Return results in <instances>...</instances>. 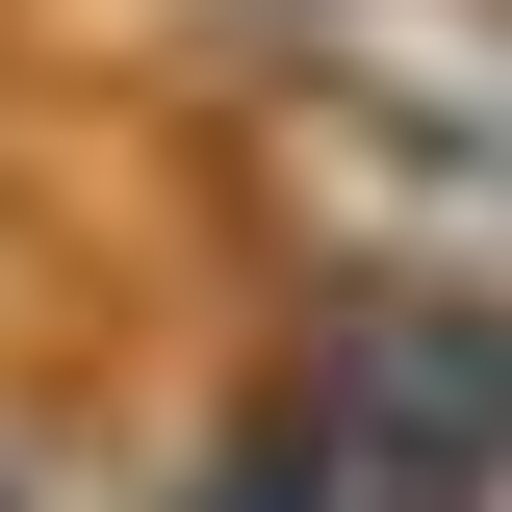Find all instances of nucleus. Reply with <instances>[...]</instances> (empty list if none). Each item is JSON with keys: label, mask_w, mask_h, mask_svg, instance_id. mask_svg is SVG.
Segmentation results:
<instances>
[{"label": "nucleus", "mask_w": 512, "mask_h": 512, "mask_svg": "<svg viewBox=\"0 0 512 512\" xmlns=\"http://www.w3.org/2000/svg\"><path fill=\"white\" fill-rule=\"evenodd\" d=\"M231 128V231L282 282H359V308H487L512 333V154L461 128H384V103H205Z\"/></svg>", "instance_id": "obj_1"}, {"label": "nucleus", "mask_w": 512, "mask_h": 512, "mask_svg": "<svg viewBox=\"0 0 512 512\" xmlns=\"http://www.w3.org/2000/svg\"><path fill=\"white\" fill-rule=\"evenodd\" d=\"M282 410H333L359 461H410V487L512 512V333L487 308H359V282H282Z\"/></svg>", "instance_id": "obj_2"}, {"label": "nucleus", "mask_w": 512, "mask_h": 512, "mask_svg": "<svg viewBox=\"0 0 512 512\" xmlns=\"http://www.w3.org/2000/svg\"><path fill=\"white\" fill-rule=\"evenodd\" d=\"M128 512H461V487H410V461H359L333 410H282V384H231V410H205V436L154 461Z\"/></svg>", "instance_id": "obj_3"}, {"label": "nucleus", "mask_w": 512, "mask_h": 512, "mask_svg": "<svg viewBox=\"0 0 512 512\" xmlns=\"http://www.w3.org/2000/svg\"><path fill=\"white\" fill-rule=\"evenodd\" d=\"M0 512H103V487H77V461H52V436H0Z\"/></svg>", "instance_id": "obj_4"}]
</instances>
